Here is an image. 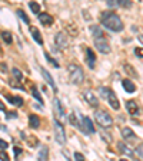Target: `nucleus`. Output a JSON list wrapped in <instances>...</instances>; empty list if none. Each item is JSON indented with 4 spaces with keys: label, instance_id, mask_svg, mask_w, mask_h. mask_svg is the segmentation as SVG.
I'll return each mask as SVG.
<instances>
[{
    "label": "nucleus",
    "instance_id": "28",
    "mask_svg": "<svg viewBox=\"0 0 143 161\" xmlns=\"http://www.w3.org/2000/svg\"><path fill=\"white\" fill-rule=\"evenodd\" d=\"M123 68H125V70L127 72V75H130L132 78H136L137 76V74L135 72V69H133V66H132V65H125Z\"/></svg>",
    "mask_w": 143,
    "mask_h": 161
},
{
    "label": "nucleus",
    "instance_id": "35",
    "mask_svg": "<svg viewBox=\"0 0 143 161\" xmlns=\"http://www.w3.org/2000/svg\"><path fill=\"white\" fill-rule=\"evenodd\" d=\"M74 160L76 161H86L83 157V154H80V153H74Z\"/></svg>",
    "mask_w": 143,
    "mask_h": 161
},
{
    "label": "nucleus",
    "instance_id": "41",
    "mask_svg": "<svg viewBox=\"0 0 143 161\" xmlns=\"http://www.w3.org/2000/svg\"><path fill=\"white\" fill-rule=\"evenodd\" d=\"M0 111H6V107H4V104L0 101Z\"/></svg>",
    "mask_w": 143,
    "mask_h": 161
},
{
    "label": "nucleus",
    "instance_id": "16",
    "mask_svg": "<svg viewBox=\"0 0 143 161\" xmlns=\"http://www.w3.org/2000/svg\"><path fill=\"white\" fill-rule=\"evenodd\" d=\"M122 86H123V89L126 91V92H129V94H133L135 91H136V85H135L132 80H129V79L122 80Z\"/></svg>",
    "mask_w": 143,
    "mask_h": 161
},
{
    "label": "nucleus",
    "instance_id": "19",
    "mask_svg": "<svg viewBox=\"0 0 143 161\" xmlns=\"http://www.w3.org/2000/svg\"><path fill=\"white\" fill-rule=\"evenodd\" d=\"M122 137H123L125 140H135V138H136V134L132 131V128L125 127V128H122Z\"/></svg>",
    "mask_w": 143,
    "mask_h": 161
},
{
    "label": "nucleus",
    "instance_id": "18",
    "mask_svg": "<svg viewBox=\"0 0 143 161\" xmlns=\"http://www.w3.org/2000/svg\"><path fill=\"white\" fill-rule=\"evenodd\" d=\"M90 32H92V36H93L94 39H99V37H105V33H103V30H102V27L97 26V25H93V26H90Z\"/></svg>",
    "mask_w": 143,
    "mask_h": 161
},
{
    "label": "nucleus",
    "instance_id": "12",
    "mask_svg": "<svg viewBox=\"0 0 143 161\" xmlns=\"http://www.w3.org/2000/svg\"><path fill=\"white\" fill-rule=\"evenodd\" d=\"M42 75H43V78L46 79V82L49 84V86L52 88V89H53L54 92H57V88H56V84H54V79L52 78V75H50L49 72H47V70L44 69V68H42Z\"/></svg>",
    "mask_w": 143,
    "mask_h": 161
},
{
    "label": "nucleus",
    "instance_id": "1",
    "mask_svg": "<svg viewBox=\"0 0 143 161\" xmlns=\"http://www.w3.org/2000/svg\"><path fill=\"white\" fill-rule=\"evenodd\" d=\"M100 20H102V25L110 32H122L123 30V22L115 12H110V10L103 12Z\"/></svg>",
    "mask_w": 143,
    "mask_h": 161
},
{
    "label": "nucleus",
    "instance_id": "34",
    "mask_svg": "<svg viewBox=\"0 0 143 161\" xmlns=\"http://www.w3.org/2000/svg\"><path fill=\"white\" fill-rule=\"evenodd\" d=\"M0 161H10L9 155L6 154V151H0Z\"/></svg>",
    "mask_w": 143,
    "mask_h": 161
},
{
    "label": "nucleus",
    "instance_id": "30",
    "mask_svg": "<svg viewBox=\"0 0 143 161\" xmlns=\"http://www.w3.org/2000/svg\"><path fill=\"white\" fill-rule=\"evenodd\" d=\"M12 74H13V76L16 78L17 80H22V79H23V75H22V72H20L17 68H13V69H12Z\"/></svg>",
    "mask_w": 143,
    "mask_h": 161
},
{
    "label": "nucleus",
    "instance_id": "25",
    "mask_svg": "<svg viewBox=\"0 0 143 161\" xmlns=\"http://www.w3.org/2000/svg\"><path fill=\"white\" fill-rule=\"evenodd\" d=\"M29 7L32 9L33 13H39L40 14V4L36 3V2H29Z\"/></svg>",
    "mask_w": 143,
    "mask_h": 161
},
{
    "label": "nucleus",
    "instance_id": "24",
    "mask_svg": "<svg viewBox=\"0 0 143 161\" xmlns=\"http://www.w3.org/2000/svg\"><path fill=\"white\" fill-rule=\"evenodd\" d=\"M7 99H9V102H12L13 105H16V107L23 105V99H22L20 97H7Z\"/></svg>",
    "mask_w": 143,
    "mask_h": 161
},
{
    "label": "nucleus",
    "instance_id": "21",
    "mask_svg": "<svg viewBox=\"0 0 143 161\" xmlns=\"http://www.w3.org/2000/svg\"><path fill=\"white\" fill-rule=\"evenodd\" d=\"M29 125H30V128H39L40 127L39 117H37V115H34V114L29 115Z\"/></svg>",
    "mask_w": 143,
    "mask_h": 161
},
{
    "label": "nucleus",
    "instance_id": "43",
    "mask_svg": "<svg viewBox=\"0 0 143 161\" xmlns=\"http://www.w3.org/2000/svg\"><path fill=\"white\" fill-rule=\"evenodd\" d=\"M0 130H2V131H6V127H4V125H0Z\"/></svg>",
    "mask_w": 143,
    "mask_h": 161
},
{
    "label": "nucleus",
    "instance_id": "7",
    "mask_svg": "<svg viewBox=\"0 0 143 161\" xmlns=\"http://www.w3.org/2000/svg\"><path fill=\"white\" fill-rule=\"evenodd\" d=\"M83 97H84V99L87 101V104H89L90 107H93V108L99 107V99H97L96 95H94L92 91H84Z\"/></svg>",
    "mask_w": 143,
    "mask_h": 161
},
{
    "label": "nucleus",
    "instance_id": "40",
    "mask_svg": "<svg viewBox=\"0 0 143 161\" xmlns=\"http://www.w3.org/2000/svg\"><path fill=\"white\" fill-rule=\"evenodd\" d=\"M20 153H22V150H20L19 147H14V155H16V157L17 155H20Z\"/></svg>",
    "mask_w": 143,
    "mask_h": 161
},
{
    "label": "nucleus",
    "instance_id": "26",
    "mask_svg": "<svg viewBox=\"0 0 143 161\" xmlns=\"http://www.w3.org/2000/svg\"><path fill=\"white\" fill-rule=\"evenodd\" d=\"M17 16H19L20 19L23 20V22H24V23H26V25H29V23H30V20H29V17H27V14L24 13V12H23V10H22V9H19V10H17Z\"/></svg>",
    "mask_w": 143,
    "mask_h": 161
},
{
    "label": "nucleus",
    "instance_id": "23",
    "mask_svg": "<svg viewBox=\"0 0 143 161\" xmlns=\"http://www.w3.org/2000/svg\"><path fill=\"white\" fill-rule=\"evenodd\" d=\"M0 36H2V39H3L7 45H10L12 42H13V36H12V33H10V32H7V30H3V32L0 33Z\"/></svg>",
    "mask_w": 143,
    "mask_h": 161
},
{
    "label": "nucleus",
    "instance_id": "10",
    "mask_svg": "<svg viewBox=\"0 0 143 161\" xmlns=\"http://www.w3.org/2000/svg\"><path fill=\"white\" fill-rule=\"evenodd\" d=\"M82 131H83L84 134H93L94 132V125L89 117L83 118V127H82Z\"/></svg>",
    "mask_w": 143,
    "mask_h": 161
},
{
    "label": "nucleus",
    "instance_id": "37",
    "mask_svg": "<svg viewBox=\"0 0 143 161\" xmlns=\"http://www.w3.org/2000/svg\"><path fill=\"white\" fill-rule=\"evenodd\" d=\"M135 53H136L137 56L143 58V49H142V47H136V49H135Z\"/></svg>",
    "mask_w": 143,
    "mask_h": 161
},
{
    "label": "nucleus",
    "instance_id": "32",
    "mask_svg": "<svg viewBox=\"0 0 143 161\" xmlns=\"http://www.w3.org/2000/svg\"><path fill=\"white\" fill-rule=\"evenodd\" d=\"M135 153H136L137 155H139L140 158H143V144H139L136 147V150H135Z\"/></svg>",
    "mask_w": 143,
    "mask_h": 161
},
{
    "label": "nucleus",
    "instance_id": "31",
    "mask_svg": "<svg viewBox=\"0 0 143 161\" xmlns=\"http://www.w3.org/2000/svg\"><path fill=\"white\" fill-rule=\"evenodd\" d=\"M117 3L120 7H132V2L129 0H117Z\"/></svg>",
    "mask_w": 143,
    "mask_h": 161
},
{
    "label": "nucleus",
    "instance_id": "13",
    "mask_svg": "<svg viewBox=\"0 0 143 161\" xmlns=\"http://www.w3.org/2000/svg\"><path fill=\"white\" fill-rule=\"evenodd\" d=\"M117 150L122 153V154H125L126 157H132L133 155V151H132V148L129 147V145H126L123 142V141H120V142H117Z\"/></svg>",
    "mask_w": 143,
    "mask_h": 161
},
{
    "label": "nucleus",
    "instance_id": "15",
    "mask_svg": "<svg viewBox=\"0 0 143 161\" xmlns=\"http://www.w3.org/2000/svg\"><path fill=\"white\" fill-rule=\"evenodd\" d=\"M30 33H32V36H33L34 42H36L37 45H43V37H42V35H40L39 29L37 27H30Z\"/></svg>",
    "mask_w": 143,
    "mask_h": 161
},
{
    "label": "nucleus",
    "instance_id": "5",
    "mask_svg": "<svg viewBox=\"0 0 143 161\" xmlns=\"http://www.w3.org/2000/svg\"><path fill=\"white\" fill-rule=\"evenodd\" d=\"M94 47L99 50L100 53L107 55L110 53V45L107 42L106 37H99V39H94Z\"/></svg>",
    "mask_w": 143,
    "mask_h": 161
},
{
    "label": "nucleus",
    "instance_id": "3",
    "mask_svg": "<svg viewBox=\"0 0 143 161\" xmlns=\"http://www.w3.org/2000/svg\"><path fill=\"white\" fill-rule=\"evenodd\" d=\"M94 119H96V122L100 127H103V128H110L113 125V118L110 117L109 112H106L103 109H97L94 112Z\"/></svg>",
    "mask_w": 143,
    "mask_h": 161
},
{
    "label": "nucleus",
    "instance_id": "38",
    "mask_svg": "<svg viewBox=\"0 0 143 161\" xmlns=\"http://www.w3.org/2000/svg\"><path fill=\"white\" fill-rule=\"evenodd\" d=\"M7 147H9V145H7V142H6V141L0 140V148H2V150H6Z\"/></svg>",
    "mask_w": 143,
    "mask_h": 161
},
{
    "label": "nucleus",
    "instance_id": "39",
    "mask_svg": "<svg viewBox=\"0 0 143 161\" xmlns=\"http://www.w3.org/2000/svg\"><path fill=\"white\" fill-rule=\"evenodd\" d=\"M10 118H17V114L16 112H9L7 114V119H10Z\"/></svg>",
    "mask_w": 143,
    "mask_h": 161
},
{
    "label": "nucleus",
    "instance_id": "17",
    "mask_svg": "<svg viewBox=\"0 0 143 161\" xmlns=\"http://www.w3.org/2000/svg\"><path fill=\"white\" fill-rule=\"evenodd\" d=\"M107 101H109V105L113 108L115 111H117V109L120 108L119 99H117V97L115 95V92H110V95H109V98H107Z\"/></svg>",
    "mask_w": 143,
    "mask_h": 161
},
{
    "label": "nucleus",
    "instance_id": "14",
    "mask_svg": "<svg viewBox=\"0 0 143 161\" xmlns=\"http://www.w3.org/2000/svg\"><path fill=\"white\" fill-rule=\"evenodd\" d=\"M39 20H40V23L44 25V26H52L53 25V17L50 16L49 13H40L39 14Z\"/></svg>",
    "mask_w": 143,
    "mask_h": 161
},
{
    "label": "nucleus",
    "instance_id": "8",
    "mask_svg": "<svg viewBox=\"0 0 143 161\" xmlns=\"http://www.w3.org/2000/svg\"><path fill=\"white\" fill-rule=\"evenodd\" d=\"M53 111H54V115L57 117V119H63L64 118V111L62 108V104L57 98H53Z\"/></svg>",
    "mask_w": 143,
    "mask_h": 161
},
{
    "label": "nucleus",
    "instance_id": "20",
    "mask_svg": "<svg viewBox=\"0 0 143 161\" xmlns=\"http://www.w3.org/2000/svg\"><path fill=\"white\" fill-rule=\"evenodd\" d=\"M47 157H49V150L47 147H42L37 153V161H47Z\"/></svg>",
    "mask_w": 143,
    "mask_h": 161
},
{
    "label": "nucleus",
    "instance_id": "11",
    "mask_svg": "<svg viewBox=\"0 0 143 161\" xmlns=\"http://www.w3.org/2000/svg\"><path fill=\"white\" fill-rule=\"evenodd\" d=\"M86 60H87V66H89L90 69H93L94 64H96V55H94V52L90 49V47L86 49Z\"/></svg>",
    "mask_w": 143,
    "mask_h": 161
},
{
    "label": "nucleus",
    "instance_id": "4",
    "mask_svg": "<svg viewBox=\"0 0 143 161\" xmlns=\"http://www.w3.org/2000/svg\"><path fill=\"white\" fill-rule=\"evenodd\" d=\"M53 127H54V137H56V141L60 145L66 144V132H64V127L62 125V122L57 119L53 121Z\"/></svg>",
    "mask_w": 143,
    "mask_h": 161
},
{
    "label": "nucleus",
    "instance_id": "42",
    "mask_svg": "<svg viewBox=\"0 0 143 161\" xmlns=\"http://www.w3.org/2000/svg\"><path fill=\"white\" fill-rule=\"evenodd\" d=\"M139 40H140V42H142V43H143V35H139Z\"/></svg>",
    "mask_w": 143,
    "mask_h": 161
},
{
    "label": "nucleus",
    "instance_id": "44",
    "mask_svg": "<svg viewBox=\"0 0 143 161\" xmlns=\"http://www.w3.org/2000/svg\"><path fill=\"white\" fill-rule=\"evenodd\" d=\"M120 161H127V160H125V158H122V160H120Z\"/></svg>",
    "mask_w": 143,
    "mask_h": 161
},
{
    "label": "nucleus",
    "instance_id": "9",
    "mask_svg": "<svg viewBox=\"0 0 143 161\" xmlns=\"http://www.w3.org/2000/svg\"><path fill=\"white\" fill-rule=\"evenodd\" d=\"M126 111L129 112V115H132V117H136L137 114H139V105H137L136 101L130 99L126 102Z\"/></svg>",
    "mask_w": 143,
    "mask_h": 161
},
{
    "label": "nucleus",
    "instance_id": "22",
    "mask_svg": "<svg viewBox=\"0 0 143 161\" xmlns=\"http://www.w3.org/2000/svg\"><path fill=\"white\" fill-rule=\"evenodd\" d=\"M97 92H99V95L103 98V99H107L112 91H110L109 88H106V86H99V88H97Z\"/></svg>",
    "mask_w": 143,
    "mask_h": 161
},
{
    "label": "nucleus",
    "instance_id": "33",
    "mask_svg": "<svg viewBox=\"0 0 143 161\" xmlns=\"http://www.w3.org/2000/svg\"><path fill=\"white\" fill-rule=\"evenodd\" d=\"M69 119H70V124H72V125H76V127H79V122L76 121L74 112H73V114H70V115H69Z\"/></svg>",
    "mask_w": 143,
    "mask_h": 161
},
{
    "label": "nucleus",
    "instance_id": "45",
    "mask_svg": "<svg viewBox=\"0 0 143 161\" xmlns=\"http://www.w3.org/2000/svg\"><path fill=\"white\" fill-rule=\"evenodd\" d=\"M137 161H140V160H137Z\"/></svg>",
    "mask_w": 143,
    "mask_h": 161
},
{
    "label": "nucleus",
    "instance_id": "2",
    "mask_svg": "<svg viewBox=\"0 0 143 161\" xmlns=\"http://www.w3.org/2000/svg\"><path fill=\"white\" fill-rule=\"evenodd\" d=\"M67 70H69V78L70 80H72V84L74 85H79L83 82V70H82V68L79 66V65L76 64H70L69 66H67Z\"/></svg>",
    "mask_w": 143,
    "mask_h": 161
},
{
    "label": "nucleus",
    "instance_id": "6",
    "mask_svg": "<svg viewBox=\"0 0 143 161\" xmlns=\"http://www.w3.org/2000/svg\"><path fill=\"white\" fill-rule=\"evenodd\" d=\"M54 43H56L57 47H60V49H66L67 45H69V39H67V36L63 32H59V33L54 35Z\"/></svg>",
    "mask_w": 143,
    "mask_h": 161
},
{
    "label": "nucleus",
    "instance_id": "36",
    "mask_svg": "<svg viewBox=\"0 0 143 161\" xmlns=\"http://www.w3.org/2000/svg\"><path fill=\"white\" fill-rule=\"evenodd\" d=\"M107 6L109 7H117L119 3H117V2H113V0H107Z\"/></svg>",
    "mask_w": 143,
    "mask_h": 161
},
{
    "label": "nucleus",
    "instance_id": "27",
    "mask_svg": "<svg viewBox=\"0 0 143 161\" xmlns=\"http://www.w3.org/2000/svg\"><path fill=\"white\" fill-rule=\"evenodd\" d=\"M44 56H46L47 62H49V64H50V65H52V66H53V68H59V66H60V65H59V62H57V60H54V59H53V58L50 56V55H49V53H46V52H44Z\"/></svg>",
    "mask_w": 143,
    "mask_h": 161
},
{
    "label": "nucleus",
    "instance_id": "29",
    "mask_svg": "<svg viewBox=\"0 0 143 161\" xmlns=\"http://www.w3.org/2000/svg\"><path fill=\"white\" fill-rule=\"evenodd\" d=\"M32 95H33V98H36L39 104H43V99H42V97H40V94H39V91H37L36 88H33V89H32Z\"/></svg>",
    "mask_w": 143,
    "mask_h": 161
}]
</instances>
